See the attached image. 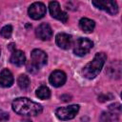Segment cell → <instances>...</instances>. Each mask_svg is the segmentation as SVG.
<instances>
[{"label":"cell","mask_w":122,"mask_h":122,"mask_svg":"<svg viewBox=\"0 0 122 122\" xmlns=\"http://www.w3.org/2000/svg\"><path fill=\"white\" fill-rule=\"evenodd\" d=\"M119 114H116L114 112H112L110 111L102 112L100 116V121L101 122H114L118 119Z\"/></svg>","instance_id":"cell-15"},{"label":"cell","mask_w":122,"mask_h":122,"mask_svg":"<svg viewBox=\"0 0 122 122\" xmlns=\"http://www.w3.org/2000/svg\"><path fill=\"white\" fill-rule=\"evenodd\" d=\"M67 80V75L63 71L60 70H56L54 71H52L49 77V81L50 83L53 86V87H61L65 84Z\"/></svg>","instance_id":"cell-9"},{"label":"cell","mask_w":122,"mask_h":122,"mask_svg":"<svg viewBox=\"0 0 122 122\" xmlns=\"http://www.w3.org/2000/svg\"><path fill=\"white\" fill-rule=\"evenodd\" d=\"M30 61H31V66L35 70H38L47 64L48 55L44 51L35 49L30 53Z\"/></svg>","instance_id":"cell-5"},{"label":"cell","mask_w":122,"mask_h":122,"mask_svg":"<svg viewBox=\"0 0 122 122\" xmlns=\"http://www.w3.org/2000/svg\"><path fill=\"white\" fill-rule=\"evenodd\" d=\"M22 122H31V120H30V119H26V120H24V121H22Z\"/></svg>","instance_id":"cell-21"},{"label":"cell","mask_w":122,"mask_h":122,"mask_svg":"<svg viewBox=\"0 0 122 122\" xmlns=\"http://www.w3.org/2000/svg\"><path fill=\"white\" fill-rule=\"evenodd\" d=\"M35 34L39 39H41L43 41H46V40H49L50 38H51L52 30H51V26L49 24L42 23L36 28Z\"/></svg>","instance_id":"cell-10"},{"label":"cell","mask_w":122,"mask_h":122,"mask_svg":"<svg viewBox=\"0 0 122 122\" xmlns=\"http://www.w3.org/2000/svg\"><path fill=\"white\" fill-rule=\"evenodd\" d=\"M36 96L42 100L48 99L51 97V91L46 86H41L36 90Z\"/></svg>","instance_id":"cell-16"},{"label":"cell","mask_w":122,"mask_h":122,"mask_svg":"<svg viewBox=\"0 0 122 122\" xmlns=\"http://www.w3.org/2000/svg\"><path fill=\"white\" fill-rule=\"evenodd\" d=\"M93 47V42L88 38L80 37L76 40L74 47H73V52L77 56H84L87 54L92 48Z\"/></svg>","instance_id":"cell-3"},{"label":"cell","mask_w":122,"mask_h":122,"mask_svg":"<svg viewBox=\"0 0 122 122\" xmlns=\"http://www.w3.org/2000/svg\"><path fill=\"white\" fill-rule=\"evenodd\" d=\"M11 107L13 112L24 116H36L43 111V108L40 104L27 97L15 98L11 103Z\"/></svg>","instance_id":"cell-1"},{"label":"cell","mask_w":122,"mask_h":122,"mask_svg":"<svg viewBox=\"0 0 122 122\" xmlns=\"http://www.w3.org/2000/svg\"><path fill=\"white\" fill-rule=\"evenodd\" d=\"M0 54H1V49H0Z\"/></svg>","instance_id":"cell-22"},{"label":"cell","mask_w":122,"mask_h":122,"mask_svg":"<svg viewBox=\"0 0 122 122\" xmlns=\"http://www.w3.org/2000/svg\"><path fill=\"white\" fill-rule=\"evenodd\" d=\"M11 33H12V27L10 25L4 26L0 30V34L4 38H10L11 36Z\"/></svg>","instance_id":"cell-18"},{"label":"cell","mask_w":122,"mask_h":122,"mask_svg":"<svg viewBox=\"0 0 122 122\" xmlns=\"http://www.w3.org/2000/svg\"><path fill=\"white\" fill-rule=\"evenodd\" d=\"M107 60V55L104 52H98L95 54L93 59L89 62L82 70V74L88 79L95 78L101 71L105 62Z\"/></svg>","instance_id":"cell-2"},{"label":"cell","mask_w":122,"mask_h":122,"mask_svg":"<svg viewBox=\"0 0 122 122\" xmlns=\"http://www.w3.org/2000/svg\"><path fill=\"white\" fill-rule=\"evenodd\" d=\"M9 120V113L0 110V122H8Z\"/></svg>","instance_id":"cell-20"},{"label":"cell","mask_w":122,"mask_h":122,"mask_svg":"<svg viewBox=\"0 0 122 122\" xmlns=\"http://www.w3.org/2000/svg\"><path fill=\"white\" fill-rule=\"evenodd\" d=\"M10 61L11 64H13L17 67L23 66L25 64V61H26L25 53L22 51H13L12 53H11Z\"/></svg>","instance_id":"cell-13"},{"label":"cell","mask_w":122,"mask_h":122,"mask_svg":"<svg viewBox=\"0 0 122 122\" xmlns=\"http://www.w3.org/2000/svg\"><path fill=\"white\" fill-rule=\"evenodd\" d=\"M55 42L59 48L63 50H68L71 47L72 39L70 34L65 32H60L55 36Z\"/></svg>","instance_id":"cell-11"},{"label":"cell","mask_w":122,"mask_h":122,"mask_svg":"<svg viewBox=\"0 0 122 122\" xmlns=\"http://www.w3.org/2000/svg\"><path fill=\"white\" fill-rule=\"evenodd\" d=\"M49 10H50V13L51 15L57 19V20H60L61 22L63 23H66L67 20H68V14L63 11L60 8V5L57 1H51L50 2L49 4Z\"/></svg>","instance_id":"cell-8"},{"label":"cell","mask_w":122,"mask_h":122,"mask_svg":"<svg viewBox=\"0 0 122 122\" xmlns=\"http://www.w3.org/2000/svg\"><path fill=\"white\" fill-rule=\"evenodd\" d=\"M78 111H79V105H70V106L58 108L55 112V114L58 119L66 121L74 118Z\"/></svg>","instance_id":"cell-4"},{"label":"cell","mask_w":122,"mask_h":122,"mask_svg":"<svg viewBox=\"0 0 122 122\" xmlns=\"http://www.w3.org/2000/svg\"><path fill=\"white\" fill-rule=\"evenodd\" d=\"M17 84L20 89L26 90L29 88V86L30 84V80L29 76H27L26 74H20L17 78Z\"/></svg>","instance_id":"cell-17"},{"label":"cell","mask_w":122,"mask_h":122,"mask_svg":"<svg viewBox=\"0 0 122 122\" xmlns=\"http://www.w3.org/2000/svg\"><path fill=\"white\" fill-rule=\"evenodd\" d=\"M28 13L30 17L34 20L41 19L46 14V6L42 2H34L30 6Z\"/></svg>","instance_id":"cell-7"},{"label":"cell","mask_w":122,"mask_h":122,"mask_svg":"<svg viewBox=\"0 0 122 122\" xmlns=\"http://www.w3.org/2000/svg\"><path fill=\"white\" fill-rule=\"evenodd\" d=\"M14 78L11 71L8 69H4L0 72V86L4 88H9L13 84Z\"/></svg>","instance_id":"cell-12"},{"label":"cell","mask_w":122,"mask_h":122,"mask_svg":"<svg viewBox=\"0 0 122 122\" xmlns=\"http://www.w3.org/2000/svg\"><path fill=\"white\" fill-rule=\"evenodd\" d=\"M93 6H95L99 10H103L107 11L108 13L114 15L118 12V6L115 1H111V0H97V1H92V2Z\"/></svg>","instance_id":"cell-6"},{"label":"cell","mask_w":122,"mask_h":122,"mask_svg":"<svg viewBox=\"0 0 122 122\" xmlns=\"http://www.w3.org/2000/svg\"><path fill=\"white\" fill-rule=\"evenodd\" d=\"M79 27H80V29H81L84 32L90 33V32H92V31L94 30L95 23H94V21L92 20V19L83 17V18H81L80 21H79Z\"/></svg>","instance_id":"cell-14"},{"label":"cell","mask_w":122,"mask_h":122,"mask_svg":"<svg viewBox=\"0 0 122 122\" xmlns=\"http://www.w3.org/2000/svg\"><path fill=\"white\" fill-rule=\"evenodd\" d=\"M109 111L112 112H114L116 114H120L121 112V105L119 103H114L109 106Z\"/></svg>","instance_id":"cell-19"}]
</instances>
